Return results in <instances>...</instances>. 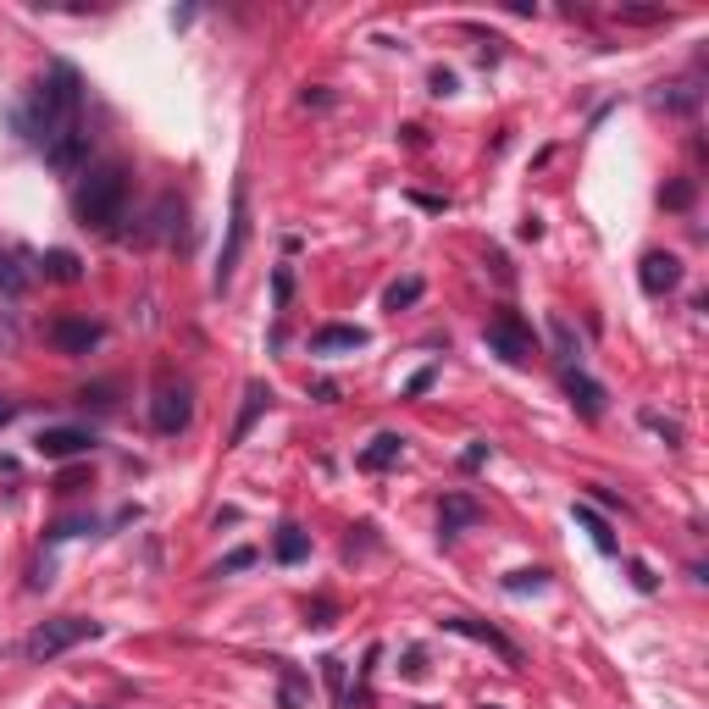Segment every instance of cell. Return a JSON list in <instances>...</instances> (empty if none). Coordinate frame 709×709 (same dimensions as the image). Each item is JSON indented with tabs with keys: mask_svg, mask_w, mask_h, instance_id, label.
Segmentation results:
<instances>
[{
	"mask_svg": "<svg viewBox=\"0 0 709 709\" xmlns=\"http://www.w3.org/2000/svg\"><path fill=\"white\" fill-rule=\"evenodd\" d=\"M549 344H554V361H560V366H577L582 361V338H577V327L565 322L560 311L549 316Z\"/></svg>",
	"mask_w": 709,
	"mask_h": 709,
	"instance_id": "obj_18",
	"label": "cell"
},
{
	"mask_svg": "<svg viewBox=\"0 0 709 709\" xmlns=\"http://www.w3.org/2000/svg\"><path fill=\"white\" fill-rule=\"evenodd\" d=\"M255 560H261V554H255V549H233V554H228V560H222V565H217V571H211V577H228V571H250V565H255Z\"/></svg>",
	"mask_w": 709,
	"mask_h": 709,
	"instance_id": "obj_27",
	"label": "cell"
},
{
	"mask_svg": "<svg viewBox=\"0 0 709 709\" xmlns=\"http://www.w3.org/2000/svg\"><path fill=\"white\" fill-rule=\"evenodd\" d=\"M637 283H643V294H671V289H682V261H676L671 250H649L643 255V266H637Z\"/></svg>",
	"mask_w": 709,
	"mask_h": 709,
	"instance_id": "obj_10",
	"label": "cell"
},
{
	"mask_svg": "<svg viewBox=\"0 0 709 709\" xmlns=\"http://www.w3.org/2000/svg\"><path fill=\"white\" fill-rule=\"evenodd\" d=\"M311 394H316V399H322V405H333V399H338V383H316V388H311Z\"/></svg>",
	"mask_w": 709,
	"mask_h": 709,
	"instance_id": "obj_33",
	"label": "cell"
},
{
	"mask_svg": "<svg viewBox=\"0 0 709 709\" xmlns=\"http://www.w3.org/2000/svg\"><path fill=\"white\" fill-rule=\"evenodd\" d=\"M89 637H100V621H89V615H56V621H39L34 632L23 637V660L45 665V660H56V654L89 643Z\"/></svg>",
	"mask_w": 709,
	"mask_h": 709,
	"instance_id": "obj_3",
	"label": "cell"
},
{
	"mask_svg": "<svg viewBox=\"0 0 709 709\" xmlns=\"http://www.w3.org/2000/svg\"><path fill=\"white\" fill-rule=\"evenodd\" d=\"M305 554H311V532L294 527V521H283V527H277V560H283V565H300Z\"/></svg>",
	"mask_w": 709,
	"mask_h": 709,
	"instance_id": "obj_19",
	"label": "cell"
},
{
	"mask_svg": "<svg viewBox=\"0 0 709 709\" xmlns=\"http://www.w3.org/2000/svg\"><path fill=\"white\" fill-rule=\"evenodd\" d=\"M366 344H372V333H366V327H344V322L322 327V333L311 338L316 355H344V349H366Z\"/></svg>",
	"mask_w": 709,
	"mask_h": 709,
	"instance_id": "obj_15",
	"label": "cell"
},
{
	"mask_svg": "<svg viewBox=\"0 0 709 709\" xmlns=\"http://www.w3.org/2000/svg\"><path fill=\"white\" fill-rule=\"evenodd\" d=\"M482 521V505L471 499V493H449L444 505H438V538H460L466 527H477Z\"/></svg>",
	"mask_w": 709,
	"mask_h": 709,
	"instance_id": "obj_12",
	"label": "cell"
},
{
	"mask_svg": "<svg viewBox=\"0 0 709 709\" xmlns=\"http://www.w3.org/2000/svg\"><path fill=\"white\" fill-rule=\"evenodd\" d=\"M660 106H671V111H698V84H693V78H682V84H665V89H660Z\"/></svg>",
	"mask_w": 709,
	"mask_h": 709,
	"instance_id": "obj_22",
	"label": "cell"
},
{
	"mask_svg": "<svg viewBox=\"0 0 709 709\" xmlns=\"http://www.w3.org/2000/svg\"><path fill=\"white\" fill-rule=\"evenodd\" d=\"M17 122L39 150L84 128V78H78L73 61H50V73L28 89V106L17 111Z\"/></svg>",
	"mask_w": 709,
	"mask_h": 709,
	"instance_id": "obj_1",
	"label": "cell"
},
{
	"mask_svg": "<svg viewBox=\"0 0 709 709\" xmlns=\"http://www.w3.org/2000/svg\"><path fill=\"white\" fill-rule=\"evenodd\" d=\"M405 460V438L399 433H377L372 444L361 449V471H388V466H399Z\"/></svg>",
	"mask_w": 709,
	"mask_h": 709,
	"instance_id": "obj_17",
	"label": "cell"
},
{
	"mask_svg": "<svg viewBox=\"0 0 709 709\" xmlns=\"http://www.w3.org/2000/svg\"><path fill=\"white\" fill-rule=\"evenodd\" d=\"M128 194H133V172L128 161H100L89 167V178L78 183V222L95 233H117L122 211H128Z\"/></svg>",
	"mask_w": 709,
	"mask_h": 709,
	"instance_id": "obj_2",
	"label": "cell"
},
{
	"mask_svg": "<svg viewBox=\"0 0 709 709\" xmlns=\"http://www.w3.org/2000/svg\"><path fill=\"white\" fill-rule=\"evenodd\" d=\"M687 200H693V183H671V189H665V205H671V211H682Z\"/></svg>",
	"mask_w": 709,
	"mask_h": 709,
	"instance_id": "obj_30",
	"label": "cell"
},
{
	"mask_svg": "<svg viewBox=\"0 0 709 709\" xmlns=\"http://www.w3.org/2000/svg\"><path fill=\"white\" fill-rule=\"evenodd\" d=\"M482 709H499V704H482Z\"/></svg>",
	"mask_w": 709,
	"mask_h": 709,
	"instance_id": "obj_35",
	"label": "cell"
},
{
	"mask_svg": "<svg viewBox=\"0 0 709 709\" xmlns=\"http://www.w3.org/2000/svg\"><path fill=\"white\" fill-rule=\"evenodd\" d=\"M433 95H455V73H433Z\"/></svg>",
	"mask_w": 709,
	"mask_h": 709,
	"instance_id": "obj_32",
	"label": "cell"
},
{
	"mask_svg": "<svg viewBox=\"0 0 709 709\" xmlns=\"http://www.w3.org/2000/svg\"><path fill=\"white\" fill-rule=\"evenodd\" d=\"M39 272H45L50 283H78V277H84V261H78L73 250H50L45 261H39Z\"/></svg>",
	"mask_w": 709,
	"mask_h": 709,
	"instance_id": "obj_20",
	"label": "cell"
},
{
	"mask_svg": "<svg viewBox=\"0 0 709 709\" xmlns=\"http://www.w3.org/2000/svg\"><path fill=\"white\" fill-rule=\"evenodd\" d=\"M482 338H488V349L499 355V361H510V366H527L532 361V327L521 322L516 311H499Z\"/></svg>",
	"mask_w": 709,
	"mask_h": 709,
	"instance_id": "obj_5",
	"label": "cell"
},
{
	"mask_svg": "<svg viewBox=\"0 0 709 709\" xmlns=\"http://www.w3.org/2000/svg\"><path fill=\"white\" fill-rule=\"evenodd\" d=\"M565 394H571V405H577V416L582 421H599L604 416V383H593L588 372H582V366H565Z\"/></svg>",
	"mask_w": 709,
	"mask_h": 709,
	"instance_id": "obj_11",
	"label": "cell"
},
{
	"mask_svg": "<svg viewBox=\"0 0 709 709\" xmlns=\"http://www.w3.org/2000/svg\"><path fill=\"white\" fill-rule=\"evenodd\" d=\"M438 383V366H421V372L416 377H410V383H405V394H427V388H433Z\"/></svg>",
	"mask_w": 709,
	"mask_h": 709,
	"instance_id": "obj_28",
	"label": "cell"
},
{
	"mask_svg": "<svg viewBox=\"0 0 709 709\" xmlns=\"http://www.w3.org/2000/svg\"><path fill=\"white\" fill-rule=\"evenodd\" d=\"M95 449V433L89 427H45V433L34 438V455H45V460H78V455H89Z\"/></svg>",
	"mask_w": 709,
	"mask_h": 709,
	"instance_id": "obj_9",
	"label": "cell"
},
{
	"mask_svg": "<svg viewBox=\"0 0 709 709\" xmlns=\"http://www.w3.org/2000/svg\"><path fill=\"white\" fill-rule=\"evenodd\" d=\"M421 289H427L421 277H405V283H394V289H388V311H399V305H416Z\"/></svg>",
	"mask_w": 709,
	"mask_h": 709,
	"instance_id": "obj_24",
	"label": "cell"
},
{
	"mask_svg": "<svg viewBox=\"0 0 709 709\" xmlns=\"http://www.w3.org/2000/svg\"><path fill=\"white\" fill-rule=\"evenodd\" d=\"M100 338H106V327L89 322V316H56V322H50V344H56L61 355H89Z\"/></svg>",
	"mask_w": 709,
	"mask_h": 709,
	"instance_id": "obj_8",
	"label": "cell"
},
{
	"mask_svg": "<svg viewBox=\"0 0 709 709\" xmlns=\"http://www.w3.org/2000/svg\"><path fill=\"white\" fill-rule=\"evenodd\" d=\"M643 421H649V427H654V433L665 438V444H676V427H671V421H665V416H643Z\"/></svg>",
	"mask_w": 709,
	"mask_h": 709,
	"instance_id": "obj_31",
	"label": "cell"
},
{
	"mask_svg": "<svg viewBox=\"0 0 709 709\" xmlns=\"http://www.w3.org/2000/svg\"><path fill=\"white\" fill-rule=\"evenodd\" d=\"M322 682H327V693H333V709H349V687H344V660H338V654H327V660H322Z\"/></svg>",
	"mask_w": 709,
	"mask_h": 709,
	"instance_id": "obj_21",
	"label": "cell"
},
{
	"mask_svg": "<svg viewBox=\"0 0 709 709\" xmlns=\"http://www.w3.org/2000/svg\"><path fill=\"white\" fill-rule=\"evenodd\" d=\"M12 416H17V405L12 399H0V427H12Z\"/></svg>",
	"mask_w": 709,
	"mask_h": 709,
	"instance_id": "obj_34",
	"label": "cell"
},
{
	"mask_svg": "<svg viewBox=\"0 0 709 709\" xmlns=\"http://www.w3.org/2000/svg\"><path fill=\"white\" fill-rule=\"evenodd\" d=\"M571 521H577V527L588 532V538H593V549H599V554H621V543H615L610 521H604L599 510L588 505V499H577V505H571Z\"/></svg>",
	"mask_w": 709,
	"mask_h": 709,
	"instance_id": "obj_16",
	"label": "cell"
},
{
	"mask_svg": "<svg viewBox=\"0 0 709 709\" xmlns=\"http://www.w3.org/2000/svg\"><path fill=\"white\" fill-rule=\"evenodd\" d=\"M266 405H272V383H266V377H255V383L244 388V410H239V421H233V444H244V438H250V427L266 416Z\"/></svg>",
	"mask_w": 709,
	"mask_h": 709,
	"instance_id": "obj_14",
	"label": "cell"
},
{
	"mask_svg": "<svg viewBox=\"0 0 709 709\" xmlns=\"http://www.w3.org/2000/svg\"><path fill=\"white\" fill-rule=\"evenodd\" d=\"M444 632H455V637H471V643H482V649H493L505 665H521V649L510 643L499 626H488V621H471V615H444Z\"/></svg>",
	"mask_w": 709,
	"mask_h": 709,
	"instance_id": "obj_7",
	"label": "cell"
},
{
	"mask_svg": "<svg viewBox=\"0 0 709 709\" xmlns=\"http://www.w3.org/2000/svg\"><path fill=\"white\" fill-rule=\"evenodd\" d=\"M0 294H12V300L23 294V272L12 266V255H6V250H0Z\"/></svg>",
	"mask_w": 709,
	"mask_h": 709,
	"instance_id": "obj_25",
	"label": "cell"
},
{
	"mask_svg": "<svg viewBox=\"0 0 709 709\" xmlns=\"http://www.w3.org/2000/svg\"><path fill=\"white\" fill-rule=\"evenodd\" d=\"M194 421V394H189V383H156V399H150V427L156 433H183Z\"/></svg>",
	"mask_w": 709,
	"mask_h": 709,
	"instance_id": "obj_6",
	"label": "cell"
},
{
	"mask_svg": "<svg viewBox=\"0 0 709 709\" xmlns=\"http://www.w3.org/2000/svg\"><path fill=\"white\" fill-rule=\"evenodd\" d=\"M549 588V571H538V565H532V571H516V577L505 582V593H543Z\"/></svg>",
	"mask_w": 709,
	"mask_h": 709,
	"instance_id": "obj_23",
	"label": "cell"
},
{
	"mask_svg": "<svg viewBox=\"0 0 709 709\" xmlns=\"http://www.w3.org/2000/svg\"><path fill=\"white\" fill-rule=\"evenodd\" d=\"M272 300H277V311H289V300H294V272H289V266H277V277H272Z\"/></svg>",
	"mask_w": 709,
	"mask_h": 709,
	"instance_id": "obj_26",
	"label": "cell"
},
{
	"mask_svg": "<svg viewBox=\"0 0 709 709\" xmlns=\"http://www.w3.org/2000/svg\"><path fill=\"white\" fill-rule=\"evenodd\" d=\"M311 704V676L300 665L277 660V709H305Z\"/></svg>",
	"mask_w": 709,
	"mask_h": 709,
	"instance_id": "obj_13",
	"label": "cell"
},
{
	"mask_svg": "<svg viewBox=\"0 0 709 709\" xmlns=\"http://www.w3.org/2000/svg\"><path fill=\"white\" fill-rule=\"evenodd\" d=\"M632 588H637V593H654V588H660V582H654V571H649L643 560H632Z\"/></svg>",
	"mask_w": 709,
	"mask_h": 709,
	"instance_id": "obj_29",
	"label": "cell"
},
{
	"mask_svg": "<svg viewBox=\"0 0 709 709\" xmlns=\"http://www.w3.org/2000/svg\"><path fill=\"white\" fill-rule=\"evenodd\" d=\"M244 250H250V183H233V211H228V239H222V255H217V289H228L233 272H239Z\"/></svg>",
	"mask_w": 709,
	"mask_h": 709,
	"instance_id": "obj_4",
	"label": "cell"
}]
</instances>
